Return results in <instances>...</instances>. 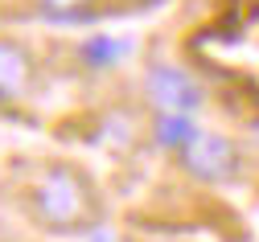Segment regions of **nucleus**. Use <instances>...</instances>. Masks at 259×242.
<instances>
[{"mask_svg": "<svg viewBox=\"0 0 259 242\" xmlns=\"http://www.w3.org/2000/svg\"><path fill=\"white\" fill-rule=\"evenodd\" d=\"M148 90H152V99L165 111H177V115H189L202 103V90L193 86L181 70H173V66H152L148 70Z\"/></svg>", "mask_w": 259, "mask_h": 242, "instance_id": "7ed1b4c3", "label": "nucleus"}, {"mask_svg": "<svg viewBox=\"0 0 259 242\" xmlns=\"http://www.w3.org/2000/svg\"><path fill=\"white\" fill-rule=\"evenodd\" d=\"M123 50H127L123 41H111V37H91V41L82 45V58H87L91 66H111Z\"/></svg>", "mask_w": 259, "mask_h": 242, "instance_id": "0eeeda50", "label": "nucleus"}, {"mask_svg": "<svg viewBox=\"0 0 259 242\" xmlns=\"http://www.w3.org/2000/svg\"><path fill=\"white\" fill-rule=\"evenodd\" d=\"M33 214L41 218V226L70 234V230H87L99 214V205H95L91 181L74 164H50L41 181L33 185Z\"/></svg>", "mask_w": 259, "mask_h": 242, "instance_id": "f257e3e1", "label": "nucleus"}, {"mask_svg": "<svg viewBox=\"0 0 259 242\" xmlns=\"http://www.w3.org/2000/svg\"><path fill=\"white\" fill-rule=\"evenodd\" d=\"M181 164L189 168V177H198L206 185H222L239 172V148L226 135L193 131V140L181 148Z\"/></svg>", "mask_w": 259, "mask_h": 242, "instance_id": "f03ea898", "label": "nucleus"}, {"mask_svg": "<svg viewBox=\"0 0 259 242\" xmlns=\"http://www.w3.org/2000/svg\"><path fill=\"white\" fill-rule=\"evenodd\" d=\"M37 9L50 21H82L95 13V0H37Z\"/></svg>", "mask_w": 259, "mask_h": 242, "instance_id": "423d86ee", "label": "nucleus"}, {"mask_svg": "<svg viewBox=\"0 0 259 242\" xmlns=\"http://www.w3.org/2000/svg\"><path fill=\"white\" fill-rule=\"evenodd\" d=\"M156 140L165 144V148H185L193 140V123L189 115H177V111H165L156 119Z\"/></svg>", "mask_w": 259, "mask_h": 242, "instance_id": "39448f33", "label": "nucleus"}, {"mask_svg": "<svg viewBox=\"0 0 259 242\" xmlns=\"http://www.w3.org/2000/svg\"><path fill=\"white\" fill-rule=\"evenodd\" d=\"M33 90V58L21 41L0 37V103L25 99Z\"/></svg>", "mask_w": 259, "mask_h": 242, "instance_id": "20e7f679", "label": "nucleus"}]
</instances>
